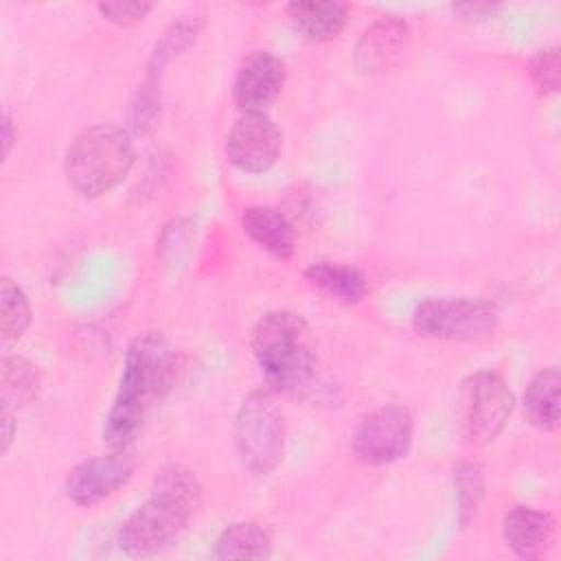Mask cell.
I'll return each mask as SVG.
<instances>
[{"mask_svg": "<svg viewBox=\"0 0 561 561\" xmlns=\"http://www.w3.org/2000/svg\"><path fill=\"white\" fill-rule=\"evenodd\" d=\"M175 379V353L169 342L147 331L125 351L114 403L103 425V440L112 449H127L142 430L151 410L167 397Z\"/></svg>", "mask_w": 561, "mask_h": 561, "instance_id": "6da1fadb", "label": "cell"}, {"mask_svg": "<svg viewBox=\"0 0 561 561\" xmlns=\"http://www.w3.org/2000/svg\"><path fill=\"white\" fill-rule=\"evenodd\" d=\"M202 506V486L182 465L162 469L149 497L123 522L118 548L127 557H151L171 546Z\"/></svg>", "mask_w": 561, "mask_h": 561, "instance_id": "7a4b0ae2", "label": "cell"}, {"mask_svg": "<svg viewBox=\"0 0 561 561\" xmlns=\"http://www.w3.org/2000/svg\"><path fill=\"white\" fill-rule=\"evenodd\" d=\"M252 353L267 383L307 397L318 381V355L309 324L294 311H270L252 331Z\"/></svg>", "mask_w": 561, "mask_h": 561, "instance_id": "3957f363", "label": "cell"}, {"mask_svg": "<svg viewBox=\"0 0 561 561\" xmlns=\"http://www.w3.org/2000/svg\"><path fill=\"white\" fill-rule=\"evenodd\" d=\"M64 167L68 184L79 195L101 197L131 171V136L118 125H94L72 140Z\"/></svg>", "mask_w": 561, "mask_h": 561, "instance_id": "277c9868", "label": "cell"}, {"mask_svg": "<svg viewBox=\"0 0 561 561\" xmlns=\"http://www.w3.org/2000/svg\"><path fill=\"white\" fill-rule=\"evenodd\" d=\"M285 414L265 390L250 392L234 416V445L245 469L265 476L285 454Z\"/></svg>", "mask_w": 561, "mask_h": 561, "instance_id": "5b68a950", "label": "cell"}, {"mask_svg": "<svg viewBox=\"0 0 561 561\" xmlns=\"http://www.w3.org/2000/svg\"><path fill=\"white\" fill-rule=\"evenodd\" d=\"M500 311L482 298H427L412 316L416 333L434 340L471 342L489 335L497 324Z\"/></svg>", "mask_w": 561, "mask_h": 561, "instance_id": "8992f818", "label": "cell"}, {"mask_svg": "<svg viewBox=\"0 0 561 561\" xmlns=\"http://www.w3.org/2000/svg\"><path fill=\"white\" fill-rule=\"evenodd\" d=\"M513 392L504 377L493 370H478L460 388V427L471 445H486L500 436L511 412Z\"/></svg>", "mask_w": 561, "mask_h": 561, "instance_id": "52a82bcc", "label": "cell"}, {"mask_svg": "<svg viewBox=\"0 0 561 561\" xmlns=\"http://www.w3.org/2000/svg\"><path fill=\"white\" fill-rule=\"evenodd\" d=\"M412 436V414L401 405H383L359 421L353 434V454L368 467H383L408 454Z\"/></svg>", "mask_w": 561, "mask_h": 561, "instance_id": "ba28073f", "label": "cell"}, {"mask_svg": "<svg viewBox=\"0 0 561 561\" xmlns=\"http://www.w3.org/2000/svg\"><path fill=\"white\" fill-rule=\"evenodd\" d=\"M283 149V134L265 112H243L226 138V158L243 173L274 167Z\"/></svg>", "mask_w": 561, "mask_h": 561, "instance_id": "9c48e42d", "label": "cell"}, {"mask_svg": "<svg viewBox=\"0 0 561 561\" xmlns=\"http://www.w3.org/2000/svg\"><path fill=\"white\" fill-rule=\"evenodd\" d=\"M134 473V460L127 449H112L107 456H92L70 469L66 495L77 506L90 508L114 495Z\"/></svg>", "mask_w": 561, "mask_h": 561, "instance_id": "30bf717a", "label": "cell"}, {"mask_svg": "<svg viewBox=\"0 0 561 561\" xmlns=\"http://www.w3.org/2000/svg\"><path fill=\"white\" fill-rule=\"evenodd\" d=\"M285 64L270 50H252L243 57L234 83L232 99L243 112H265L283 92Z\"/></svg>", "mask_w": 561, "mask_h": 561, "instance_id": "8fae6325", "label": "cell"}, {"mask_svg": "<svg viewBox=\"0 0 561 561\" xmlns=\"http://www.w3.org/2000/svg\"><path fill=\"white\" fill-rule=\"evenodd\" d=\"M410 46V28L399 18L373 22L355 46V66L362 72H383L394 68Z\"/></svg>", "mask_w": 561, "mask_h": 561, "instance_id": "7c38bea8", "label": "cell"}, {"mask_svg": "<svg viewBox=\"0 0 561 561\" xmlns=\"http://www.w3.org/2000/svg\"><path fill=\"white\" fill-rule=\"evenodd\" d=\"M243 232L265 252L289 261L296 250V232L283 210L267 204H254L241 213Z\"/></svg>", "mask_w": 561, "mask_h": 561, "instance_id": "4fadbf2b", "label": "cell"}, {"mask_svg": "<svg viewBox=\"0 0 561 561\" xmlns=\"http://www.w3.org/2000/svg\"><path fill=\"white\" fill-rule=\"evenodd\" d=\"M502 535L506 546L524 559L541 557L554 535V519L533 506H515L504 515Z\"/></svg>", "mask_w": 561, "mask_h": 561, "instance_id": "5bb4252c", "label": "cell"}, {"mask_svg": "<svg viewBox=\"0 0 561 561\" xmlns=\"http://www.w3.org/2000/svg\"><path fill=\"white\" fill-rule=\"evenodd\" d=\"M294 28L313 44L335 39L348 20V4L337 0H307L287 4Z\"/></svg>", "mask_w": 561, "mask_h": 561, "instance_id": "9a60e30c", "label": "cell"}, {"mask_svg": "<svg viewBox=\"0 0 561 561\" xmlns=\"http://www.w3.org/2000/svg\"><path fill=\"white\" fill-rule=\"evenodd\" d=\"M305 278L309 280V285L344 305L359 302L368 291L364 274L357 267L344 263L313 261L305 270Z\"/></svg>", "mask_w": 561, "mask_h": 561, "instance_id": "2e32d148", "label": "cell"}, {"mask_svg": "<svg viewBox=\"0 0 561 561\" xmlns=\"http://www.w3.org/2000/svg\"><path fill=\"white\" fill-rule=\"evenodd\" d=\"M559 386L561 375L557 366L539 370L526 386L522 397V408L526 419L546 432L557 430L559 425Z\"/></svg>", "mask_w": 561, "mask_h": 561, "instance_id": "e0dca14e", "label": "cell"}, {"mask_svg": "<svg viewBox=\"0 0 561 561\" xmlns=\"http://www.w3.org/2000/svg\"><path fill=\"white\" fill-rule=\"evenodd\" d=\"M272 554V537L256 522H237L221 530L215 543L217 559H267Z\"/></svg>", "mask_w": 561, "mask_h": 561, "instance_id": "ac0fdd59", "label": "cell"}, {"mask_svg": "<svg viewBox=\"0 0 561 561\" xmlns=\"http://www.w3.org/2000/svg\"><path fill=\"white\" fill-rule=\"evenodd\" d=\"M2 405L24 408L37 399L39 392V370L24 357L4 355L2 357Z\"/></svg>", "mask_w": 561, "mask_h": 561, "instance_id": "d6986e66", "label": "cell"}, {"mask_svg": "<svg viewBox=\"0 0 561 561\" xmlns=\"http://www.w3.org/2000/svg\"><path fill=\"white\" fill-rule=\"evenodd\" d=\"M31 324V302L24 289L11 278L0 280V335L2 342H13L24 335Z\"/></svg>", "mask_w": 561, "mask_h": 561, "instance_id": "ffe728a7", "label": "cell"}, {"mask_svg": "<svg viewBox=\"0 0 561 561\" xmlns=\"http://www.w3.org/2000/svg\"><path fill=\"white\" fill-rule=\"evenodd\" d=\"M559 48H548L541 50L539 55L533 57L530 61V79L537 85L539 92L552 94L559 90Z\"/></svg>", "mask_w": 561, "mask_h": 561, "instance_id": "44dd1931", "label": "cell"}, {"mask_svg": "<svg viewBox=\"0 0 561 561\" xmlns=\"http://www.w3.org/2000/svg\"><path fill=\"white\" fill-rule=\"evenodd\" d=\"M456 484H458V497L462 504V515H473L480 497H482V473L476 465L465 462L456 471Z\"/></svg>", "mask_w": 561, "mask_h": 561, "instance_id": "7402d4cb", "label": "cell"}, {"mask_svg": "<svg viewBox=\"0 0 561 561\" xmlns=\"http://www.w3.org/2000/svg\"><path fill=\"white\" fill-rule=\"evenodd\" d=\"M99 13L116 26H134L153 11L151 2H99Z\"/></svg>", "mask_w": 561, "mask_h": 561, "instance_id": "603a6c76", "label": "cell"}, {"mask_svg": "<svg viewBox=\"0 0 561 561\" xmlns=\"http://www.w3.org/2000/svg\"><path fill=\"white\" fill-rule=\"evenodd\" d=\"M0 425H2V451L9 449L11 440H13V432H15V423H13V410L2 405L0 412Z\"/></svg>", "mask_w": 561, "mask_h": 561, "instance_id": "cb8c5ba5", "label": "cell"}, {"mask_svg": "<svg viewBox=\"0 0 561 561\" xmlns=\"http://www.w3.org/2000/svg\"><path fill=\"white\" fill-rule=\"evenodd\" d=\"M2 129H4V156H9V149H11V142H13V136H11V121H9V116H4Z\"/></svg>", "mask_w": 561, "mask_h": 561, "instance_id": "d4e9b609", "label": "cell"}]
</instances>
